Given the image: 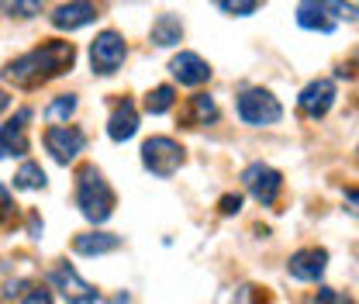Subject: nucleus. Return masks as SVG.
Returning a JSON list of instances; mask_svg holds the SVG:
<instances>
[{"mask_svg": "<svg viewBox=\"0 0 359 304\" xmlns=\"http://www.w3.org/2000/svg\"><path fill=\"white\" fill-rule=\"evenodd\" d=\"M73 62H76V45L52 39V42H45L39 48H32V52H25V55H18V59H11L0 70V77L21 90H35L42 84H48V80H55V77H62L66 70H73Z\"/></svg>", "mask_w": 359, "mask_h": 304, "instance_id": "nucleus-1", "label": "nucleus"}, {"mask_svg": "<svg viewBox=\"0 0 359 304\" xmlns=\"http://www.w3.org/2000/svg\"><path fill=\"white\" fill-rule=\"evenodd\" d=\"M114 204H118V197H114L111 183L104 180V173L97 166H80V173H76V208H80V215L93 225H104L114 215Z\"/></svg>", "mask_w": 359, "mask_h": 304, "instance_id": "nucleus-2", "label": "nucleus"}, {"mask_svg": "<svg viewBox=\"0 0 359 304\" xmlns=\"http://www.w3.org/2000/svg\"><path fill=\"white\" fill-rule=\"evenodd\" d=\"M142 166L159 180H170L183 166V145L170 135H152L142 142Z\"/></svg>", "mask_w": 359, "mask_h": 304, "instance_id": "nucleus-3", "label": "nucleus"}, {"mask_svg": "<svg viewBox=\"0 0 359 304\" xmlns=\"http://www.w3.org/2000/svg\"><path fill=\"white\" fill-rule=\"evenodd\" d=\"M238 118L245 121V125H252V128H266V125H276L280 118H283V107H280V100L263 87H249L238 93Z\"/></svg>", "mask_w": 359, "mask_h": 304, "instance_id": "nucleus-4", "label": "nucleus"}, {"mask_svg": "<svg viewBox=\"0 0 359 304\" xmlns=\"http://www.w3.org/2000/svg\"><path fill=\"white\" fill-rule=\"evenodd\" d=\"M125 59H128V45H125V39L114 28L100 32L90 42V66H93L97 77H114L125 66Z\"/></svg>", "mask_w": 359, "mask_h": 304, "instance_id": "nucleus-5", "label": "nucleus"}, {"mask_svg": "<svg viewBox=\"0 0 359 304\" xmlns=\"http://www.w3.org/2000/svg\"><path fill=\"white\" fill-rule=\"evenodd\" d=\"M42 142H45V149H48V156H52L55 163L69 166V163L83 152L87 135L76 128V125H52V128H45Z\"/></svg>", "mask_w": 359, "mask_h": 304, "instance_id": "nucleus-6", "label": "nucleus"}, {"mask_svg": "<svg viewBox=\"0 0 359 304\" xmlns=\"http://www.w3.org/2000/svg\"><path fill=\"white\" fill-rule=\"evenodd\" d=\"M242 187H245L263 208H273V204L280 201L283 176H280V170H273L266 163H252V166H245V173H242Z\"/></svg>", "mask_w": 359, "mask_h": 304, "instance_id": "nucleus-7", "label": "nucleus"}, {"mask_svg": "<svg viewBox=\"0 0 359 304\" xmlns=\"http://www.w3.org/2000/svg\"><path fill=\"white\" fill-rule=\"evenodd\" d=\"M48 280L55 284V291H62V298L69 304H97V287L87 284L69 263H55L52 266V273H48Z\"/></svg>", "mask_w": 359, "mask_h": 304, "instance_id": "nucleus-8", "label": "nucleus"}, {"mask_svg": "<svg viewBox=\"0 0 359 304\" xmlns=\"http://www.w3.org/2000/svg\"><path fill=\"white\" fill-rule=\"evenodd\" d=\"M332 104H335V84L332 80H311L308 87L301 90V97H297V107H301V114L304 118H325L328 111H332Z\"/></svg>", "mask_w": 359, "mask_h": 304, "instance_id": "nucleus-9", "label": "nucleus"}, {"mask_svg": "<svg viewBox=\"0 0 359 304\" xmlns=\"http://www.w3.org/2000/svg\"><path fill=\"white\" fill-rule=\"evenodd\" d=\"M52 28L59 32H76V28H87L97 21V4L93 0H69V4H59L52 11Z\"/></svg>", "mask_w": 359, "mask_h": 304, "instance_id": "nucleus-10", "label": "nucleus"}, {"mask_svg": "<svg viewBox=\"0 0 359 304\" xmlns=\"http://www.w3.org/2000/svg\"><path fill=\"white\" fill-rule=\"evenodd\" d=\"M173 80H180V87H204L211 80V66L197 55V52H180L170 62Z\"/></svg>", "mask_w": 359, "mask_h": 304, "instance_id": "nucleus-11", "label": "nucleus"}, {"mask_svg": "<svg viewBox=\"0 0 359 304\" xmlns=\"http://www.w3.org/2000/svg\"><path fill=\"white\" fill-rule=\"evenodd\" d=\"M325 266H328V253L325 249H297L290 260H287V273L294 277V280H321V273H325Z\"/></svg>", "mask_w": 359, "mask_h": 304, "instance_id": "nucleus-12", "label": "nucleus"}, {"mask_svg": "<svg viewBox=\"0 0 359 304\" xmlns=\"http://www.w3.org/2000/svg\"><path fill=\"white\" fill-rule=\"evenodd\" d=\"M28 118H32V111L21 107L14 121H4V125H0V159H7V156H25V152H28V135H25V121H28Z\"/></svg>", "mask_w": 359, "mask_h": 304, "instance_id": "nucleus-13", "label": "nucleus"}, {"mask_svg": "<svg viewBox=\"0 0 359 304\" xmlns=\"http://www.w3.org/2000/svg\"><path fill=\"white\" fill-rule=\"evenodd\" d=\"M135 131H138V107H135L132 100L114 104V111H111V118H107L111 142H128V138H135Z\"/></svg>", "mask_w": 359, "mask_h": 304, "instance_id": "nucleus-14", "label": "nucleus"}, {"mask_svg": "<svg viewBox=\"0 0 359 304\" xmlns=\"http://www.w3.org/2000/svg\"><path fill=\"white\" fill-rule=\"evenodd\" d=\"M73 249H76L80 256H104V253L121 249V239L111 235V232H83V235L73 239Z\"/></svg>", "mask_w": 359, "mask_h": 304, "instance_id": "nucleus-15", "label": "nucleus"}, {"mask_svg": "<svg viewBox=\"0 0 359 304\" xmlns=\"http://www.w3.org/2000/svg\"><path fill=\"white\" fill-rule=\"evenodd\" d=\"M149 39L159 45V48H170V45L183 42V25H180L177 14H159L149 28Z\"/></svg>", "mask_w": 359, "mask_h": 304, "instance_id": "nucleus-16", "label": "nucleus"}, {"mask_svg": "<svg viewBox=\"0 0 359 304\" xmlns=\"http://www.w3.org/2000/svg\"><path fill=\"white\" fill-rule=\"evenodd\" d=\"M297 25L308 28V32H325V35L335 28V21L325 14L321 0H301V7H297Z\"/></svg>", "mask_w": 359, "mask_h": 304, "instance_id": "nucleus-17", "label": "nucleus"}, {"mask_svg": "<svg viewBox=\"0 0 359 304\" xmlns=\"http://www.w3.org/2000/svg\"><path fill=\"white\" fill-rule=\"evenodd\" d=\"M183 121H187V125H211V121H218V104H215V97H208V93L190 97Z\"/></svg>", "mask_w": 359, "mask_h": 304, "instance_id": "nucleus-18", "label": "nucleus"}, {"mask_svg": "<svg viewBox=\"0 0 359 304\" xmlns=\"http://www.w3.org/2000/svg\"><path fill=\"white\" fill-rule=\"evenodd\" d=\"M45 170L39 166V163H25L18 173H14V187L18 190H45Z\"/></svg>", "mask_w": 359, "mask_h": 304, "instance_id": "nucleus-19", "label": "nucleus"}, {"mask_svg": "<svg viewBox=\"0 0 359 304\" xmlns=\"http://www.w3.org/2000/svg\"><path fill=\"white\" fill-rule=\"evenodd\" d=\"M42 7H45V0H0V11H4L7 18H21V21L39 18Z\"/></svg>", "mask_w": 359, "mask_h": 304, "instance_id": "nucleus-20", "label": "nucleus"}, {"mask_svg": "<svg viewBox=\"0 0 359 304\" xmlns=\"http://www.w3.org/2000/svg\"><path fill=\"white\" fill-rule=\"evenodd\" d=\"M173 104H177V90L166 87V84L149 90V97H145V111H149V114H166Z\"/></svg>", "mask_w": 359, "mask_h": 304, "instance_id": "nucleus-21", "label": "nucleus"}, {"mask_svg": "<svg viewBox=\"0 0 359 304\" xmlns=\"http://www.w3.org/2000/svg\"><path fill=\"white\" fill-rule=\"evenodd\" d=\"M325 14L332 21H359V4H349V0H321Z\"/></svg>", "mask_w": 359, "mask_h": 304, "instance_id": "nucleus-22", "label": "nucleus"}, {"mask_svg": "<svg viewBox=\"0 0 359 304\" xmlns=\"http://www.w3.org/2000/svg\"><path fill=\"white\" fill-rule=\"evenodd\" d=\"M73 111H76V97H73V93H59V97L45 107V118H48V121H66Z\"/></svg>", "mask_w": 359, "mask_h": 304, "instance_id": "nucleus-23", "label": "nucleus"}, {"mask_svg": "<svg viewBox=\"0 0 359 304\" xmlns=\"http://www.w3.org/2000/svg\"><path fill=\"white\" fill-rule=\"evenodd\" d=\"M215 4L222 7L224 14H231V18H249L259 7V0H215Z\"/></svg>", "mask_w": 359, "mask_h": 304, "instance_id": "nucleus-24", "label": "nucleus"}, {"mask_svg": "<svg viewBox=\"0 0 359 304\" xmlns=\"http://www.w3.org/2000/svg\"><path fill=\"white\" fill-rule=\"evenodd\" d=\"M14 218H18V208H14V197H11V190H7V187H0V228L14 225Z\"/></svg>", "mask_w": 359, "mask_h": 304, "instance_id": "nucleus-25", "label": "nucleus"}, {"mask_svg": "<svg viewBox=\"0 0 359 304\" xmlns=\"http://www.w3.org/2000/svg\"><path fill=\"white\" fill-rule=\"evenodd\" d=\"M21 304H52V291L48 287H28V294L21 298Z\"/></svg>", "mask_w": 359, "mask_h": 304, "instance_id": "nucleus-26", "label": "nucleus"}, {"mask_svg": "<svg viewBox=\"0 0 359 304\" xmlns=\"http://www.w3.org/2000/svg\"><path fill=\"white\" fill-rule=\"evenodd\" d=\"M235 304H259V291H256L252 284L238 287V291H235Z\"/></svg>", "mask_w": 359, "mask_h": 304, "instance_id": "nucleus-27", "label": "nucleus"}, {"mask_svg": "<svg viewBox=\"0 0 359 304\" xmlns=\"http://www.w3.org/2000/svg\"><path fill=\"white\" fill-rule=\"evenodd\" d=\"M242 211V194H224L222 197V215H238Z\"/></svg>", "mask_w": 359, "mask_h": 304, "instance_id": "nucleus-28", "label": "nucleus"}, {"mask_svg": "<svg viewBox=\"0 0 359 304\" xmlns=\"http://www.w3.org/2000/svg\"><path fill=\"white\" fill-rule=\"evenodd\" d=\"M346 211L359 218V190H346Z\"/></svg>", "mask_w": 359, "mask_h": 304, "instance_id": "nucleus-29", "label": "nucleus"}, {"mask_svg": "<svg viewBox=\"0 0 359 304\" xmlns=\"http://www.w3.org/2000/svg\"><path fill=\"white\" fill-rule=\"evenodd\" d=\"M7 107H11V93H7V90H0V114H4Z\"/></svg>", "mask_w": 359, "mask_h": 304, "instance_id": "nucleus-30", "label": "nucleus"}]
</instances>
